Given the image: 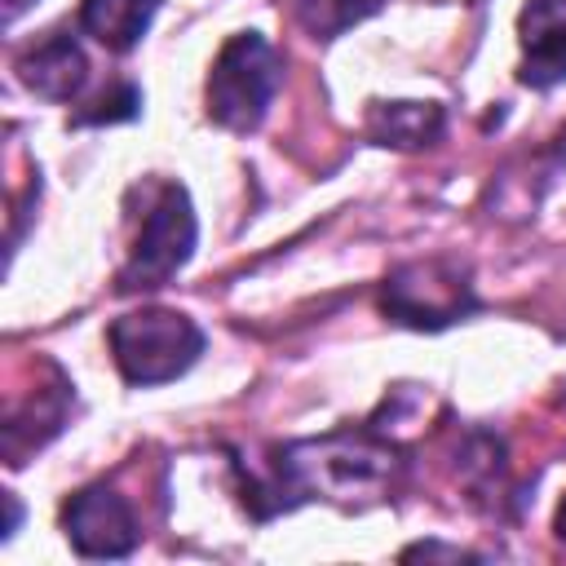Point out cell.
Returning <instances> with one entry per match:
<instances>
[{"instance_id": "6da1fadb", "label": "cell", "mask_w": 566, "mask_h": 566, "mask_svg": "<svg viewBox=\"0 0 566 566\" xmlns=\"http://www.w3.org/2000/svg\"><path fill=\"white\" fill-rule=\"evenodd\" d=\"M389 473H394V451L367 433H332V438L296 442L279 451V460L270 464V482H265V491L274 495L270 513L314 495L340 504H354L363 495L371 500L376 491L389 486Z\"/></svg>"}, {"instance_id": "7a4b0ae2", "label": "cell", "mask_w": 566, "mask_h": 566, "mask_svg": "<svg viewBox=\"0 0 566 566\" xmlns=\"http://www.w3.org/2000/svg\"><path fill=\"white\" fill-rule=\"evenodd\" d=\"M279 84H283L279 49L256 31H239L221 44V53L208 71V115L221 128L252 133L265 119Z\"/></svg>"}, {"instance_id": "3957f363", "label": "cell", "mask_w": 566, "mask_h": 566, "mask_svg": "<svg viewBox=\"0 0 566 566\" xmlns=\"http://www.w3.org/2000/svg\"><path fill=\"white\" fill-rule=\"evenodd\" d=\"M111 354L128 385H164L203 354V332L177 310H133L111 323Z\"/></svg>"}, {"instance_id": "277c9868", "label": "cell", "mask_w": 566, "mask_h": 566, "mask_svg": "<svg viewBox=\"0 0 566 566\" xmlns=\"http://www.w3.org/2000/svg\"><path fill=\"white\" fill-rule=\"evenodd\" d=\"M195 208H190V195L172 181H164L155 190V199L146 203L142 212V230L133 239V252H128V265L119 274V287L124 292H142V287H164L195 252Z\"/></svg>"}, {"instance_id": "5b68a950", "label": "cell", "mask_w": 566, "mask_h": 566, "mask_svg": "<svg viewBox=\"0 0 566 566\" xmlns=\"http://www.w3.org/2000/svg\"><path fill=\"white\" fill-rule=\"evenodd\" d=\"M473 310L469 274L455 261H411L385 283V314L407 327H447Z\"/></svg>"}, {"instance_id": "8992f818", "label": "cell", "mask_w": 566, "mask_h": 566, "mask_svg": "<svg viewBox=\"0 0 566 566\" xmlns=\"http://www.w3.org/2000/svg\"><path fill=\"white\" fill-rule=\"evenodd\" d=\"M62 531L80 557H128L137 548V535H142L128 500L106 482L84 486L66 500Z\"/></svg>"}, {"instance_id": "52a82bcc", "label": "cell", "mask_w": 566, "mask_h": 566, "mask_svg": "<svg viewBox=\"0 0 566 566\" xmlns=\"http://www.w3.org/2000/svg\"><path fill=\"white\" fill-rule=\"evenodd\" d=\"M522 84L553 88L566 80V0H526L522 9Z\"/></svg>"}, {"instance_id": "ba28073f", "label": "cell", "mask_w": 566, "mask_h": 566, "mask_svg": "<svg viewBox=\"0 0 566 566\" xmlns=\"http://www.w3.org/2000/svg\"><path fill=\"white\" fill-rule=\"evenodd\" d=\"M18 75H22V84L31 93H40L49 102H66V97H75L84 88L88 57H84V49L66 31H57L44 44H35L27 57H18Z\"/></svg>"}, {"instance_id": "9c48e42d", "label": "cell", "mask_w": 566, "mask_h": 566, "mask_svg": "<svg viewBox=\"0 0 566 566\" xmlns=\"http://www.w3.org/2000/svg\"><path fill=\"white\" fill-rule=\"evenodd\" d=\"M66 402H71V380L62 371L53 376V385H35V398L27 407L13 402L9 416H4V460L9 464H22L27 451L44 447L62 429Z\"/></svg>"}, {"instance_id": "30bf717a", "label": "cell", "mask_w": 566, "mask_h": 566, "mask_svg": "<svg viewBox=\"0 0 566 566\" xmlns=\"http://www.w3.org/2000/svg\"><path fill=\"white\" fill-rule=\"evenodd\" d=\"M159 0H84L80 4V27L115 49V53H128L146 31H150V18H155Z\"/></svg>"}, {"instance_id": "8fae6325", "label": "cell", "mask_w": 566, "mask_h": 566, "mask_svg": "<svg viewBox=\"0 0 566 566\" xmlns=\"http://www.w3.org/2000/svg\"><path fill=\"white\" fill-rule=\"evenodd\" d=\"M367 133L380 146H429L442 133V106H433V102H380L367 115Z\"/></svg>"}, {"instance_id": "7c38bea8", "label": "cell", "mask_w": 566, "mask_h": 566, "mask_svg": "<svg viewBox=\"0 0 566 566\" xmlns=\"http://www.w3.org/2000/svg\"><path fill=\"white\" fill-rule=\"evenodd\" d=\"M385 0H287V13L296 18V27L314 40H336L340 31H349L354 22H363L367 13H376Z\"/></svg>"}, {"instance_id": "4fadbf2b", "label": "cell", "mask_w": 566, "mask_h": 566, "mask_svg": "<svg viewBox=\"0 0 566 566\" xmlns=\"http://www.w3.org/2000/svg\"><path fill=\"white\" fill-rule=\"evenodd\" d=\"M137 106H142V93H137L133 84H119L115 93H102V97L93 102V111H80L75 124H102V119L115 124V119H133Z\"/></svg>"}, {"instance_id": "5bb4252c", "label": "cell", "mask_w": 566, "mask_h": 566, "mask_svg": "<svg viewBox=\"0 0 566 566\" xmlns=\"http://www.w3.org/2000/svg\"><path fill=\"white\" fill-rule=\"evenodd\" d=\"M0 4H4V22H18L35 0H0Z\"/></svg>"}, {"instance_id": "9a60e30c", "label": "cell", "mask_w": 566, "mask_h": 566, "mask_svg": "<svg viewBox=\"0 0 566 566\" xmlns=\"http://www.w3.org/2000/svg\"><path fill=\"white\" fill-rule=\"evenodd\" d=\"M4 500H9V526H4V539H9V535L18 531V517H22V509H18V500H13V495H4Z\"/></svg>"}, {"instance_id": "2e32d148", "label": "cell", "mask_w": 566, "mask_h": 566, "mask_svg": "<svg viewBox=\"0 0 566 566\" xmlns=\"http://www.w3.org/2000/svg\"><path fill=\"white\" fill-rule=\"evenodd\" d=\"M553 526H557V539H566V500H562V509H557V522H553Z\"/></svg>"}]
</instances>
